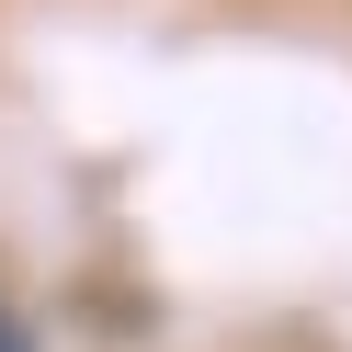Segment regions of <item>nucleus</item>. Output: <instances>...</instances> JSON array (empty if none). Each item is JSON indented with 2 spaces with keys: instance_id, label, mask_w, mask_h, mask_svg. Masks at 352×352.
Segmentation results:
<instances>
[{
  "instance_id": "nucleus-1",
  "label": "nucleus",
  "mask_w": 352,
  "mask_h": 352,
  "mask_svg": "<svg viewBox=\"0 0 352 352\" xmlns=\"http://www.w3.org/2000/svg\"><path fill=\"white\" fill-rule=\"evenodd\" d=\"M0 352H23V329H12V318H0Z\"/></svg>"
}]
</instances>
